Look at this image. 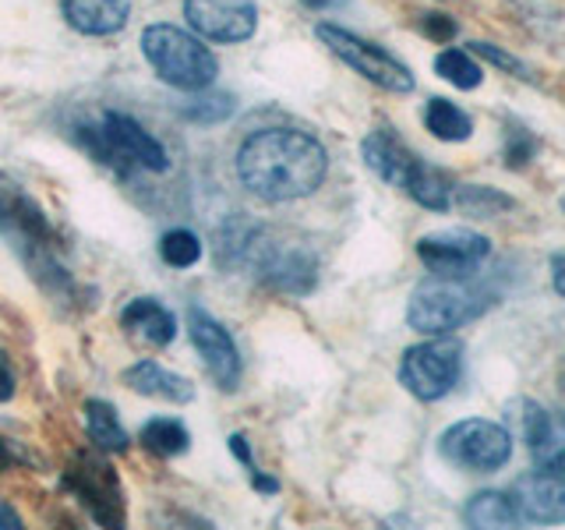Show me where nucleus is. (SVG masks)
<instances>
[{
  "mask_svg": "<svg viewBox=\"0 0 565 530\" xmlns=\"http://www.w3.org/2000/svg\"><path fill=\"white\" fill-rule=\"evenodd\" d=\"M184 18L212 43H244L258 29L255 0H184Z\"/></svg>",
  "mask_w": 565,
  "mask_h": 530,
  "instance_id": "obj_13",
  "label": "nucleus"
},
{
  "mask_svg": "<svg viewBox=\"0 0 565 530\" xmlns=\"http://www.w3.org/2000/svg\"><path fill=\"white\" fill-rule=\"evenodd\" d=\"M463 523L467 527H520L516 509H512L509 491H477L463 506Z\"/></svg>",
  "mask_w": 565,
  "mask_h": 530,
  "instance_id": "obj_23",
  "label": "nucleus"
},
{
  "mask_svg": "<svg viewBox=\"0 0 565 530\" xmlns=\"http://www.w3.org/2000/svg\"><path fill=\"white\" fill-rule=\"evenodd\" d=\"M305 8H311V11H326V8H332L335 0H300Z\"/></svg>",
  "mask_w": 565,
  "mask_h": 530,
  "instance_id": "obj_38",
  "label": "nucleus"
},
{
  "mask_svg": "<svg viewBox=\"0 0 565 530\" xmlns=\"http://www.w3.org/2000/svg\"><path fill=\"white\" fill-rule=\"evenodd\" d=\"M230 453H234L237 459H241V464H244V470L247 474H255V470H262L258 464H255V453H252V442H247L241 432L237 435H230Z\"/></svg>",
  "mask_w": 565,
  "mask_h": 530,
  "instance_id": "obj_32",
  "label": "nucleus"
},
{
  "mask_svg": "<svg viewBox=\"0 0 565 530\" xmlns=\"http://www.w3.org/2000/svg\"><path fill=\"white\" fill-rule=\"evenodd\" d=\"M85 432L93 438V446L103 453H128L131 435L124 432L117 417V406L110 400H88L85 403Z\"/></svg>",
  "mask_w": 565,
  "mask_h": 530,
  "instance_id": "obj_21",
  "label": "nucleus"
},
{
  "mask_svg": "<svg viewBox=\"0 0 565 530\" xmlns=\"http://www.w3.org/2000/svg\"><path fill=\"white\" fill-rule=\"evenodd\" d=\"M459 375H463V343L449 336H431V340L414 343L403 350L399 361V382L411 396L424 403L446 400Z\"/></svg>",
  "mask_w": 565,
  "mask_h": 530,
  "instance_id": "obj_7",
  "label": "nucleus"
},
{
  "mask_svg": "<svg viewBox=\"0 0 565 530\" xmlns=\"http://www.w3.org/2000/svg\"><path fill=\"white\" fill-rule=\"evenodd\" d=\"M14 464H18V456L11 453V446H8V442L0 438V470H11Z\"/></svg>",
  "mask_w": 565,
  "mask_h": 530,
  "instance_id": "obj_37",
  "label": "nucleus"
},
{
  "mask_svg": "<svg viewBox=\"0 0 565 530\" xmlns=\"http://www.w3.org/2000/svg\"><path fill=\"white\" fill-rule=\"evenodd\" d=\"M452 205L463 212V216L491 220V216H502L509 209H516V199L491 184H459L452 188Z\"/></svg>",
  "mask_w": 565,
  "mask_h": 530,
  "instance_id": "obj_22",
  "label": "nucleus"
},
{
  "mask_svg": "<svg viewBox=\"0 0 565 530\" xmlns=\"http://www.w3.org/2000/svg\"><path fill=\"white\" fill-rule=\"evenodd\" d=\"M315 35L322 40L335 57H340L347 67H353L358 75H364L367 82H375L385 93H414V75L411 67L403 61H396L393 53L385 46L371 43V40H361L358 32H350L343 25H332V22H322L315 29Z\"/></svg>",
  "mask_w": 565,
  "mask_h": 530,
  "instance_id": "obj_9",
  "label": "nucleus"
},
{
  "mask_svg": "<svg viewBox=\"0 0 565 530\" xmlns=\"http://www.w3.org/2000/svg\"><path fill=\"white\" fill-rule=\"evenodd\" d=\"M470 53H473V57L488 61V64H494V67L509 71V75L523 78V82H530V78H534V75H530V67H526V64H523L520 57H512V53H505L502 46H494V43H470Z\"/></svg>",
  "mask_w": 565,
  "mask_h": 530,
  "instance_id": "obj_30",
  "label": "nucleus"
},
{
  "mask_svg": "<svg viewBox=\"0 0 565 530\" xmlns=\"http://www.w3.org/2000/svg\"><path fill=\"white\" fill-rule=\"evenodd\" d=\"M420 32L428 35V40H435V43H449L452 35H456V22L449 14H424L420 18Z\"/></svg>",
  "mask_w": 565,
  "mask_h": 530,
  "instance_id": "obj_31",
  "label": "nucleus"
},
{
  "mask_svg": "<svg viewBox=\"0 0 565 530\" xmlns=\"http://www.w3.org/2000/svg\"><path fill=\"white\" fill-rule=\"evenodd\" d=\"M138 442L146 446L152 456H181L188 446H191V435L181 421H173V417H152L146 428L138 432Z\"/></svg>",
  "mask_w": 565,
  "mask_h": 530,
  "instance_id": "obj_25",
  "label": "nucleus"
},
{
  "mask_svg": "<svg viewBox=\"0 0 565 530\" xmlns=\"http://www.w3.org/2000/svg\"><path fill=\"white\" fill-rule=\"evenodd\" d=\"M11 396H14V371L0 358V403H8Z\"/></svg>",
  "mask_w": 565,
  "mask_h": 530,
  "instance_id": "obj_33",
  "label": "nucleus"
},
{
  "mask_svg": "<svg viewBox=\"0 0 565 530\" xmlns=\"http://www.w3.org/2000/svg\"><path fill=\"white\" fill-rule=\"evenodd\" d=\"M438 453L446 464H452L459 470L491 474V470H502L512 459V432L499 421L467 417L441 432Z\"/></svg>",
  "mask_w": 565,
  "mask_h": 530,
  "instance_id": "obj_8",
  "label": "nucleus"
},
{
  "mask_svg": "<svg viewBox=\"0 0 565 530\" xmlns=\"http://www.w3.org/2000/svg\"><path fill=\"white\" fill-rule=\"evenodd\" d=\"M252 485H255V491H262V495H276V491H279V481H276V477L262 474V470L252 474Z\"/></svg>",
  "mask_w": 565,
  "mask_h": 530,
  "instance_id": "obj_35",
  "label": "nucleus"
},
{
  "mask_svg": "<svg viewBox=\"0 0 565 530\" xmlns=\"http://www.w3.org/2000/svg\"><path fill=\"white\" fill-rule=\"evenodd\" d=\"M269 241L273 234L262 223L247 216H230L216 226V262L226 273H237V269L255 273V265Z\"/></svg>",
  "mask_w": 565,
  "mask_h": 530,
  "instance_id": "obj_17",
  "label": "nucleus"
},
{
  "mask_svg": "<svg viewBox=\"0 0 565 530\" xmlns=\"http://www.w3.org/2000/svg\"><path fill=\"white\" fill-rule=\"evenodd\" d=\"M424 128H428L438 141H467L473 135V120L467 110H459L449 99H428L424 106Z\"/></svg>",
  "mask_w": 565,
  "mask_h": 530,
  "instance_id": "obj_24",
  "label": "nucleus"
},
{
  "mask_svg": "<svg viewBox=\"0 0 565 530\" xmlns=\"http://www.w3.org/2000/svg\"><path fill=\"white\" fill-rule=\"evenodd\" d=\"M14 527H22V517L8 502H0V530H14Z\"/></svg>",
  "mask_w": 565,
  "mask_h": 530,
  "instance_id": "obj_36",
  "label": "nucleus"
},
{
  "mask_svg": "<svg viewBox=\"0 0 565 530\" xmlns=\"http://www.w3.org/2000/svg\"><path fill=\"white\" fill-rule=\"evenodd\" d=\"M124 382H128L135 393L141 396H159V400H170V403H191L194 400V385L177 375V371L156 364V361H138L124 371Z\"/></svg>",
  "mask_w": 565,
  "mask_h": 530,
  "instance_id": "obj_20",
  "label": "nucleus"
},
{
  "mask_svg": "<svg viewBox=\"0 0 565 530\" xmlns=\"http://www.w3.org/2000/svg\"><path fill=\"white\" fill-rule=\"evenodd\" d=\"M499 305V290L488 279L470 276H431L414 287L406 305V326L420 336H449L452 329L481 318L488 308Z\"/></svg>",
  "mask_w": 565,
  "mask_h": 530,
  "instance_id": "obj_3",
  "label": "nucleus"
},
{
  "mask_svg": "<svg viewBox=\"0 0 565 530\" xmlns=\"http://www.w3.org/2000/svg\"><path fill=\"white\" fill-rule=\"evenodd\" d=\"M537 156V138L520 124H505V146H502V163L509 170H523L530 159Z\"/></svg>",
  "mask_w": 565,
  "mask_h": 530,
  "instance_id": "obj_29",
  "label": "nucleus"
},
{
  "mask_svg": "<svg viewBox=\"0 0 565 530\" xmlns=\"http://www.w3.org/2000/svg\"><path fill=\"white\" fill-rule=\"evenodd\" d=\"M520 432L530 456L541 470H562L565 474V414L547 411L534 400H520Z\"/></svg>",
  "mask_w": 565,
  "mask_h": 530,
  "instance_id": "obj_16",
  "label": "nucleus"
},
{
  "mask_svg": "<svg viewBox=\"0 0 565 530\" xmlns=\"http://www.w3.org/2000/svg\"><path fill=\"white\" fill-rule=\"evenodd\" d=\"M562 212H565V199H562Z\"/></svg>",
  "mask_w": 565,
  "mask_h": 530,
  "instance_id": "obj_39",
  "label": "nucleus"
},
{
  "mask_svg": "<svg viewBox=\"0 0 565 530\" xmlns=\"http://www.w3.org/2000/svg\"><path fill=\"white\" fill-rule=\"evenodd\" d=\"M141 53H146L156 78L167 82L170 88H181V93L209 88L220 75L216 53H212L202 40L188 35L184 29L167 25V22L146 25V32H141Z\"/></svg>",
  "mask_w": 565,
  "mask_h": 530,
  "instance_id": "obj_6",
  "label": "nucleus"
},
{
  "mask_svg": "<svg viewBox=\"0 0 565 530\" xmlns=\"http://www.w3.org/2000/svg\"><path fill=\"white\" fill-rule=\"evenodd\" d=\"M435 71L446 82H452L456 88H463V93H470V88H477L484 82V67L473 61V53L459 50V46H449L441 50L435 57Z\"/></svg>",
  "mask_w": 565,
  "mask_h": 530,
  "instance_id": "obj_26",
  "label": "nucleus"
},
{
  "mask_svg": "<svg viewBox=\"0 0 565 530\" xmlns=\"http://www.w3.org/2000/svg\"><path fill=\"white\" fill-rule=\"evenodd\" d=\"M234 110H237V103L230 93H205V88H199V96L184 99V106L177 114L191 124H220L226 117H234Z\"/></svg>",
  "mask_w": 565,
  "mask_h": 530,
  "instance_id": "obj_28",
  "label": "nucleus"
},
{
  "mask_svg": "<svg viewBox=\"0 0 565 530\" xmlns=\"http://www.w3.org/2000/svg\"><path fill=\"white\" fill-rule=\"evenodd\" d=\"M64 488L88 509V517L103 527L124 523V491L117 470L93 453H78L64 470Z\"/></svg>",
  "mask_w": 565,
  "mask_h": 530,
  "instance_id": "obj_10",
  "label": "nucleus"
},
{
  "mask_svg": "<svg viewBox=\"0 0 565 530\" xmlns=\"http://www.w3.org/2000/svg\"><path fill=\"white\" fill-rule=\"evenodd\" d=\"M159 258H163L170 269H191L194 262L202 258V241L194 230L188 226H173L159 237Z\"/></svg>",
  "mask_w": 565,
  "mask_h": 530,
  "instance_id": "obj_27",
  "label": "nucleus"
},
{
  "mask_svg": "<svg viewBox=\"0 0 565 530\" xmlns=\"http://www.w3.org/2000/svg\"><path fill=\"white\" fill-rule=\"evenodd\" d=\"M188 336H191L194 350H199L205 371L216 379V385L223 393H234L241 385L244 364H241V353H237V343H234V336H230V329L223 322H216L205 308L191 305L188 308Z\"/></svg>",
  "mask_w": 565,
  "mask_h": 530,
  "instance_id": "obj_12",
  "label": "nucleus"
},
{
  "mask_svg": "<svg viewBox=\"0 0 565 530\" xmlns=\"http://www.w3.org/2000/svg\"><path fill=\"white\" fill-rule=\"evenodd\" d=\"M520 527H547L565 523V474L562 470H534L520 477L509 491Z\"/></svg>",
  "mask_w": 565,
  "mask_h": 530,
  "instance_id": "obj_15",
  "label": "nucleus"
},
{
  "mask_svg": "<svg viewBox=\"0 0 565 530\" xmlns=\"http://www.w3.org/2000/svg\"><path fill=\"white\" fill-rule=\"evenodd\" d=\"M75 138H78V146L96 159V163L110 167L117 173H135V170L163 173V170H170L167 146L152 131L141 128L131 114L106 110L99 128H78Z\"/></svg>",
  "mask_w": 565,
  "mask_h": 530,
  "instance_id": "obj_5",
  "label": "nucleus"
},
{
  "mask_svg": "<svg viewBox=\"0 0 565 530\" xmlns=\"http://www.w3.org/2000/svg\"><path fill=\"white\" fill-rule=\"evenodd\" d=\"M255 276L273 287L279 294H294L305 297L318 287V258L300 244H282V241H269V247L262 252Z\"/></svg>",
  "mask_w": 565,
  "mask_h": 530,
  "instance_id": "obj_14",
  "label": "nucleus"
},
{
  "mask_svg": "<svg viewBox=\"0 0 565 530\" xmlns=\"http://www.w3.org/2000/svg\"><path fill=\"white\" fill-rule=\"evenodd\" d=\"M237 181L262 202H297L322 188L329 173L326 146L297 128H262L237 146Z\"/></svg>",
  "mask_w": 565,
  "mask_h": 530,
  "instance_id": "obj_1",
  "label": "nucleus"
},
{
  "mask_svg": "<svg viewBox=\"0 0 565 530\" xmlns=\"http://www.w3.org/2000/svg\"><path fill=\"white\" fill-rule=\"evenodd\" d=\"M552 287L558 297H565V255H552Z\"/></svg>",
  "mask_w": 565,
  "mask_h": 530,
  "instance_id": "obj_34",
  "label": "nucleus"
},
{
  "mask_svg": "<svg viewBox=\"0 0 565 530\" xmlns=\"http://www.w3.org/2000/svg\"><path fill=\"white\" fill-rule=\"evenodd\" d=\"M0 237H4L22 262L29 265V273L40 279V287L50 294H71L75 279H71L64 265V247L53 234V226L46 220L43 205L32 194L11 181L8 173H0Z\"/></svg>",
  "mask_w": 565,
  "mask_h": 530,
  "instance_id": "obj_2",
  "label": "nucleus"
},
{
  "mask_svg": "<svg viewBox=\"0 0 565 530\" xmlns=\"http://www.w3.org/2000/svg\"><path fill=\"white\" fill-rule=\"evenodd\" d=\"M61 11L82 35H114L128 25L131 0H61Z\"/></svg>",
  "mask_w": 565,
  "mask_h": 530,
  "instance_id": "obj_18",
  "label": "nucleus"
},
{
  "mask_svg": "<svg viewBox=\"0 0 565 530\" xmlns=\"http://www.w3.org/2000/svg\"><path fill=\"white\" fill-rule=\"evenodd\" d=\"M361 156L371 173L382 177L385 184L399 188L406 199H414L420 209H431V212L452 209V188H456L452 177L446 170L424 163V159L406 149L388 128L364 135Z\"/></svg>",
  "mask_w": 565,
  "mask_h": 530,
  "instance_id": "obj_4",
  "label": "nucleus"
},
{
  "mask_svg": "<svg viewBox=\"0 0 565 530\" xmlns=\"http://www.w3.org/2000/svg\"><path fill=\"white\" fill-rule=\"evenodd\" d=\"M120 326L128 336L149 343V347H170L177 336V318L170 308L159 305L156 297H135L128 308L120 311Z\"/></svg>",
  "mask_w": 565,
  "mask_h": 530,
  "instance_id": "obj_19",
  "label": "nucleus"
},
{
  "mask_svg": "<svg viewBox=\"0 0 565 530\" xmlns=\"http://www.w3.org/2000/svg\"><path fill=\"white\" fill-rule=\"evenodd\" d=\"M417 258L438 276H470L491 258V241L477 230H435L417 241Z\"/></svg>",
  "mask_w": 565,
  "mask_h": 530,
  "instance_id": "obj_11",
  "label": "nucleus"
}]
</instances>
